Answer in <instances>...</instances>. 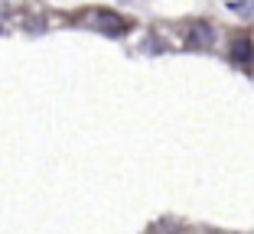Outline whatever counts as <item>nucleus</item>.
I'll list each match as a JSON object with an SVG mask.
<instances>
[{
	"label": "nucleus",
	"mask_w": 254,
	"mask_h": 234,
	"mask_svg": "<svg viewBox=\"0 0 254 234\" xmlns=\"http://www.w3.org/2000/svg\"><path fill=\"white\" fill-rule=\"evenodd\" d=\"M91 26L108 30V33H118V30H124V20L114 16V13H95V16H91Z\"/></svg>",
	"instance_id": "obj_1"
},
{
	"label": "nucleus",
	"mask_w": 254,
	"mask_h": 234,
	"mask_svg": "<svg viewBox=\"0 0 254 234\" xmlns=\"http://www.w3.org/2000/svg\"><path fill=\"white\" fill-rule=\"evenodd\" d=\"M248 55H251V43H245V39H238V43H235V62H245Z\"/></svg>",
	"instance_id": "obj_2"
}]
</instances>
